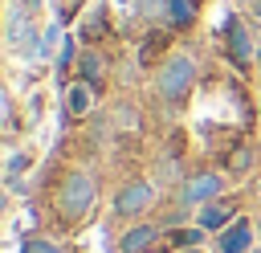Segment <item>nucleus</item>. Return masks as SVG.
Here are the masks:
<instances>
[{
    "mask_svg": "<svg viewBox=\"0 0 261 253\" xmlns=\"http://www.w3.org/2000/svg\"><path fill=\"white\" fill-rule=\"evenodd\" d=\"M192 78H196V61L179 53V57H171V61L159 69V94L175 102V98H184V94H188Z\"/></svg>",
    "mask_w": 261,
    "mask_h": 253,
    "instance_id": "obj_1",
    "label": "nucleus"
},
{
    "mask_svg": "<svg viewBox=\"0 0 261 253\" xmlns=\"http://www.w3.org/2000/svg\"><path fill=\"white\" fill-rule=\"evenodd\" d=\"M90 200H94V180H90L86 171L69 175V184H65V196H61L65 212H69V216H82V212L90 208Z\"/></svg>",
    "mask_w": 261,
    "mask_h": 253,
    "instance_id": "obj_2",
    "label": "nucleus"
},
{
    "mask_svg": "<svg viewBox=\"0 0 261 253\" xmlns=\"http://www.w3.org/2000/svg\"><path fill=\"white\" fill-rule=\"evenodd\" d=\"M151 204V188L147 184H130V188H122V196H118V212H143Z\"/></svg>",
    "mask_w": 261,
    "mask_h": 253,
    "instance_id": "obj_3",
    "label": "nucleus"
},
{
    "mask_svg": "<svg viewBox=\"0 0 261 253\" xmlns=\"http://www.w3.org/2000/svg\"><path fill=\"white\" fill-rule=\"evenodd\" d=\"M224 33H228V45H232V57L237 61H245L249 57V33H245V24L228 12V20H224Z\"/></svg>",
    "mask_w": 261,
    "mask_h": 253,
    "instance_id": "obj_4",
    "label": "nucleus"
},
{
    "mask_svg": "<svg viewBox=\"0 0 261 253\" xmlns=\"http://www.w3.org/2000/svg\"><path fill=\"white\" fill-rule=\"evenodd\" d=\"M220 249H224V253H245V249H249V224L237 220L232 229H224V233H220Z\"/></svg>",
    "mask_w": 261,
    "mask_h": 253,
    "instance_id": "obj_5",
    "label": "nucleus"
},
{
    "mask_svg": "<svg viewBox=\"0 0 261 253\" xmlns=\"http://www.w3.org/2000/svg\"><path fill=\"white\" fill-rule=\"evenodd\" d=\"M155 237H159V233H155L151 224H143V229H130V233L122 237V253H147Z\"/></svg>",
    "mask_w": 261,
    "mask_h": 253,
    "instance_id": "obj_6",
    "label": "nucleus"
},
{
    "mask_svg": "<svg viewBox=\"0 0 261 253\" xmlns=\"http://www.w3.org/2000/svg\"><path fill=\"white\" fill-rule=\"evenodd\" d=\"M220 188V175H200V180H192L188 188H184V200H204V196H212Z\"/></svg>",
    "mask_w": 261,
    "mask_h": 253,
    "instance_id": "obj_7",
    "label": "nucleus"
},
{
    "mask_svg": "<svg viewBox=\"0 0 261 253\" xmlns=\"http://www.w3.org/2000/svg\"><path fill=\"white\" fill-rule=\"evenodd\" d=\"M192 16H196V12H192V0H171V4H167V20H171L175 29L192 24Z\"/></svg>",
    "mask_w": 261,
    "mask_h": 253,
    "instance_id": "obj_8",
    "label": "nucleus"
},
{
    "mask_svg": "<svg viewBox=\"0 0 261 253\" xmlns=\"http://www.w3.org/2000/svg\"><path fill=\"white\" fill-rule=\"evenodd\" d=\"M167 4H171V0H135V8H139L143 16H155V20L167 16Z\"/></svg>",
    "mask_w": 261,
    "mask_h": 253,
    "instance_id": "obj_9",
    "label": "nucleus"
},
{
    "mask_svg": "<svg viewBox=\"0 0 261 253\" xmlns=\"http://www.w3.org/2000/svg\"><path fill=\"white\" fill-rule=\"evenodd\" d=\"M98 73H102V61H98L94 53H86V57H82V78L94 86V82H98Z\"/></svg>",
    "mask_w": 261,
    "mask_h": 253,
    "instance_id": "obj_10",
    "label": "nucleus"
},
{
    "mask_svg": "<svg viewBox=\"0 0 261 253\" xmlns=\"http://www.w3.org/2000/svg\"><path fill=\"white\" fill-rule=\"evenodd\" d=\"M69 106L82 114V110H90V86H73L69 90Z\"/></svg>",
    "mask_w": 261,
    "mask_h": 253,
    "instance_id": "obj_11",
    "label": "nucleus"
},
{
    "mask_svg": "<svg viewBox=\"0 0 261 253\" xmlns=\"http://www.w3.org/2000/svg\"><path fill=\"white\" fill-rule=\"evenodd\" d=\"M57 41H61V29H57V24H49V29H45V41H41V57H49Z\"/></svg>",
    "mask_w": 261,
    "mask_h": 253,
    "instance_id": "obj_12",
    "label": "nucleus"
},
{
    "mask_svg": "<svg viewBox=\"0 0 261 253\" xmlns=\"http://www.w3.org/2000/svg\"><path fill=\"white\" fill-rule=\"evenodd\" d=\"M69 61H73V41L65 37V45H61V53H57V69L65 73V65H69Z\"/></svg>",
    "mask_w": 261,
    "mask_h": 253,
    "instance_id": "obj_13",
    "label": "nucleus"
},
{
    "mask_svg": "<svg viewBox=\"0 0 261 253\" xmlns=\"http://www.w3.org/2000/svg\"><path fill=\"white\" fill-rule=\"evenodd\" d=\"M200 241V229L196 233H175V245H196Z\"/></svg>",
    "mask_w": 261,
    "mask_h": 253,
    "instance_id": "obj_14",
    "label": "nucleus"
},
{
    "mask_svg": "<svg viewBox=\"0 0 261 253\" xmlns=\"http://www.w3.org/2000/svg\"><path fill=\"white\" fill-rule=\"evenodd\" d=\"M204 220H208V224H220V220H224V212H220V208H208V212H204Z\"/></svg>",
    "mask_w": 261,
    "mask_h": 253,
    "instance_id": "obj_15",
    "label": "nucleus"
},
{
    "mask_svg": "<svg viewBox=\"0 0 261 253\" xmlns=\"http://www.w3.org/2000/svg\"><path fill=\"white\" fill-rule=\"evenodd\" d=\"M29 253H53L49 245H29Z\"/></svg>",
    "mask_w": 261,
    "mask_h": 253,
    "instance_id": "obj_16",
    "label": "nucleus"
},
{
    "mask_svg": "<svg viewBox=\"0 0 261 253\" xmlns=\"http://www.w3.org/2000/svg\"><path fill=\"white\" fill-rule=\"evenodd\" d=\"M257 16H261V0H257Z\"/></svg>",
    "mask_w": 261,
    "mask_h": 253,
    "instance_id": "obj_17",
    "label": "nucleus"
}]
</instances>
